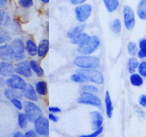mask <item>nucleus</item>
Here are the masks:
<instances>
[{"instance_id":"41","label":"nucleus","mask_w":146,"mask_h":137,"mask_svg":"<svg viewBox=\"0 0 146 137\" xmlns=\"http://www.w3.org/2000/svg\"><path fill=\"white\" fill-rule=\"evenodd\" d=\"M48 111L51 113H60L61 111V108L57 106H51L48 108Z\"/></svg>"},{"instance_id":"1","label":"nucleus","mask_w":146,"mask_h":137,"mask_svg":"<svg viewBox=\"0 0 146 137\" xmlns=\"http://www.w3.org/2000/svg\"><path fill=\"white\" fill-rule=\"evenodd\" d=\"M74 64L82 68H98L101 66L100 59L93 56H78L74 60Z\"/></svg>"},{"instance_id":"26","label":"nucleus","mask_w":146,"mask_h":137,"mask_svg":"<svg viewBox=\"0 0 146 137\" xmlns=\"http://www.w3.org/2000/svg\"><path fill=\"white\" fill-rule=\"evenodd\" d=\"M36 91L41 96H45L47 94V84L44 81H39L36 84Z\"/></svg>"},{"instance_id":"8","label":"nucleus","mask_w":146,"mask_h":137,"mask_svg":"<svg viewBox=\"0 0 146 137\" xmlns=\"http://www.w3.org/2000/svg\"><path fill=\"white\" fill-rule=\"evenodd\" d=\"M35 131L38 135L48 136L49 134V121L46 117L39 116L34 121Z\"/></svg>"},{"instance_id":"47","label":"nucleus","mask_w":146,"mask_h":137,"mask_svg":"<svg viewBox=\"0 0 146 137\" xmlns=\"http://www.w3.org/2000/svg\"><path fill=\"white\" fill-rule=\"evenodd\" d=\"M7 4V0H0V9L4 8Z\"/></svg>"},{"instance_id":"18","label":"nucleus","mask_w":146,"mask_h":137,"mask_svg":"<svg viewBox=\"0 0 146 137\" xmlns=\"http://www.w3.org/2000/svg\"><path fill=\"white\" fill-rule=\"evenodd\" d=\"M105 104H106V111L107 116L111 118L113 116V102L111 101V96H110L109 91H106L105 96Z\"/></svg>"},{"instance_id":"28","label":"nucleus","mask_w":146,"mask_h":137,"mask_svg":"<svg viewBox=\"0 0 146 137\" xmlns=\"http://www.w3.org/2000/svg\"><path fill=\"white\" fill-rule=\"evenodd\" d=\"M71 79L73 81H75L77 83H86L89 81V79L86 76H84L82 74H80V73L73 74L71 76Z\"/></svg>"},{"instance_id":"11","label":"nucleus","mask_w":146,"mask_h":137,"mask_svg":"<svg viewBox=\"0 0 146 137\" xmlns=\"http://www.w3.org/2000/svg\"><path fill=\"white\" fill-rule=\"evenodd\" d=\"M15 72L19 75L27 77V78L31 77L32 76L31 68L30 67L29 64L27 61H21V62L19 63L15 68Z\"/></svg>"},{"instance_id":"7","label":"nucleus","mask_w":146,"mask_h":137,"mask_svg":"<svg viewBox=\"0 0 146 137\" xmlns=\"http://www.w3.org/2000/svg\"><path fill=\"white\" fill-rule=\"evenodd\" d=\"M76 19L79 22H85L90 17L92 11V7L89 4H80L75 8Z\"/></svg>"},{"instance_id":"50","label":"nucleus","mask_w":146,"mask_h":137,"mask_svg":"<svg viewBox=\"0 0 146 137\" xmlns=\"http://www.w3.org/2000/svg\"><path fill=\"white\" fill-rule=\"evenodd\" d=\"M50 0H41V2H43L44 4H48V2H49Z\"/></svg>"},{"instance_id":"14","label":"nucleus","mask_w":146,"mask_h":137,"mask_svg":"<svg viewBox=\"0 0 146 137\" xmlns=\"http://www.w3.org/2000/svg\"><path fill=\"white\" fill-rule=\"evenodd\" d=\"M12 49L10 44H4L0 46V59L3 61H10L13 59Z\"/></svg>"},{"instance_id":"16","label":"nucleus","mask_w":146,"mask_h":137,"mask_svg":"<svg viewBox=\"0 0 146 137\" xmlns=\"http://www.w3.org/2000/svg\"><path fill=\"white\" fill-rule=\"evenodd\" d=\"M48 49H49V41L48 39L41 40L37 47V54L40 58H44L48 53Z\"/></svg>"},{"instance_id":"21","label":"nucleus","mask_w":146,"mask_h":137,"mask_svg":"<svg viewBox=\"0 0 146 137\" xmlns=\"http://www.w3.org/2000/svg\"><path fill=\"white\" fill-rule=\"evenodd\" d=\"M86 27V24H79V25L76 26V27L71 29H70L69 31H68V33H67V37H68V38L69 39L74 38V37H75L76 36L78 35V34L83 32L84 30L85 29Z\"/></svg>"},{"instance_id":"48","label":"nucleus","mask_w":146,"mask_h":137,"mask_svg":"<svg viewBox=\"0 0 146 137\" xmlns=\"http://www.w3.org/2000/svg\"><path fill=\"white\" fill-rule=\"evenodd\" d=\"M22 136H24V135H23L22 133L20 132V131H17V132L14 134V137H22Z\"/></svg>"},{"instance_id":"51","label":"nucleus","mask_w":146,"mask_h":137,"mask_svg":"<svg viewBox=\"0 0 146 137\" xmlns=\"http://www.w3.org/2000/svg\"><path fill=\"white\" fill-rule=\"evenodd\" d=\"M0 99H1V92H0Z\"/></svg>"},{"instance_id":"5","label":"nucleus","mask_w":146,"mask_h":137,"mask_svg":"<svg viewBox=\"0 0 146 137\" xmlns=\"http://www.w3.org/2000/svg\"><path fill=\"white\" fill-rule=\"evenodd\" d=\"M11 49H12L13 53V59L12 60L16 61H21L23 59H24V51H25V46L24 42L21 39H15L11 41L10 44Z\"/></svg>"},{"instance_id":"29","label":"nucleus","mask_w":146,"mask_h":137,"mask_svg":"<svg viewBox=\"0 0 146 137\" xmlns=\"http://www.w3.org/2000/svg\"><path fill=\"white\" fill-rule=\"evenodd\" d=\"M11 40L9 32L5 29L0 28V44L8 42Z\"/></svg>"},{"instance_id":"36","label":"nucleus","mask_w":146,"mask_h":137,"mask_svg":"<svg viewBox=\"0 0 146 137\" xmlns=\"http://www.w3.org/2000/svg\"><path fill=\"white\" fill-rule=\"evenodd\" d=\"M103 129H104V128H103L102 126H101V127H99L98 128L96 129L95 131H94V132H93L92 134H88V135H82V136H81V137H96V136H99L100 134L102 133Z\"/></svg>"},{"instance_id":"27","label":"nucleus","mask_w":146,"mask_h":137,"mask_svg":"<svg viewBox=\"0 0 146 137\" xmlns=\"http://www.w3.org/2000/svg\"><path fill=\"white\" fill-rule=\"evenodd\" d=\"M138 67V61L135 57H131L128 61V69L131 74L135 72V69Z\"/></svg>"},{"instance_id":"37","label":"nucleus","mask_w":146,"mask_h":137,"mask_svg":"<svg viewBox=\"0 0 146 137\" xmlns=\"http://www.w3.org/2000/svg\"><path fill=\"white\" fill-rule=\"evenodd\" d=\"M11 102L12 103L13 105L16 107L17 108H18L19 110H21L23 108L22 103L21 102L19 98H13V99H11Z\"/></svg>"},{"instance_id":"35","label":"nucleus","mask_w":146,"mask_h":137,"mask_svg":"<svg viewBox=\"0 0 146 137\" xmlns=\"http://www.w3.org/2000/svg\"><path fill=\"white\" fill-rule=\"evenodd\" d=\"M138 68L140 75L146 77V61H142L141 64H138Z\"/></svg>"},{"instance_id":"31","label":"nucleus","mask_w":146,"mask_h":137,"mask_svg":"<svg viewBox=\"0 0 146 137\" xmlns=\"http://www.w3.org/2000/svg\"><path fill=\"white\" fill-rule=\"evenodd\" d=\"M111 29H112V31L114 33H115V34H119L121 31V29H122L121 20L118 19H114L112 23V25H111Z\"/></svg>"},{"instance_id":"22","label":"nucleus","mask_w":146,"mask_h":137,"mask_svg":"<svg viewBox=\"0 0 146 137\" xmlns=\"http://www.w3.org/2000/svg\"><path fill=\"white\" fill-rule=\"evenodd\" d=\"M26 49L31 57H34L37 54V46L33 40L28 39L26 41Z\"/></svg>"},{"instance_id":"24","label":"nucleus","mask_w":146,"mask_h":137,"mask_svg":"<svg viewBox=\"0 0 146 137\" xmlns=\"http://www.w3.org/2000/svg\"><path fill=\"white\" fill-rule=\"evenodd\" d=\"M29 64V66L30 67H31V70H33V71H34V73H35L38 76L40 77L44 75V70H43V68H41V66L38 64V63L36 61H35V60H31Z\"/></svg>"},{"instance_id":"49","label":"nucleus","mask_w":146,"mask_h":137,"mask_svg":"<svg viewBox=\"0 0 146 137\" xmlns=\"http://www.w3.org/2000/svg\"><path fill=\"white\" fill-rule=\"evenodd\" d=\"M5 84V81H4V79L1 77H0V86H3Z\"/></svg>"},{"instance_id":"40","label":"nucleus","mask_w":146,"mask_h":137,"mask_svg":"<svg viewBox=\"0 0 146 137\" xmlns=\"http://www.w3.org/2000/svg\"><path fill=\"white\" fill-rule=\"evenodd\" d=\"M139 104L142 106L146 107V95H141L139 98Z\"/></svg>"},{"instance_id":"32","label":"nucleus","mask_w":146,"mask_h":137,"mask_svg":"<svg viewBox=\"0 0 146 137\" xmlns=\"http://www.w3.org/2000/svg\"><path fill=\"white\" fill-rule=\"evenodd\" d=\"M81 92H90V93H97L98 91V88L96 86L94 85H83L81 87Z\"/></svg>"},{"instance_id":"19","label":"nucleus","mask_w":146,"mask_h":137,"mask_svg":"<svg viewBox=\"0 0 146 137\" xmlns=\"http://www.w3.org/2000/svg\"><path fill=\"white\" fill-rule=\"evenodd\" d=\"M4 96L9 99H13V98H21L22 96V94L19 91H17V89L12 88H6L4 91Z\"/></svg>"},{"instance_id":"43","label":"nucleus","mask_w":146,"mask_h":137,"mask_svg":"<svg viewBox=\"0 0 146 137\" xmlns=\"http://www.w3.org/2000/svg\"><path fill=\"white\" fill-rule=\"evenodd\" d=\"M138 56L139 58L143 59L146 57V50L145 49H140V51H138Z\"/></svg>"},{"instance_id":"2","label":"nucleus","mask_w":146,"mask_h":137,"mask_svg":"<svg viewBox=\"0 0 146 137\" xmlns=\"http://www.w3.org/2000/svg\"><path fill=\"white\" fill-rule=\"evenodd\" d=\"M100 46V39L97 36H92L86 44L78 46L77 51L80 54L88 55L92 54Z\"/></svg>"},{"instance_id":"6","label":"nucleus","mask_w":146,"mask_h":137,"mask_svg":"<svg viewBox=\"0 0 146 137\" xmlns=\"http://www.w3.org/2000/svg\"><path fill=\"white\" fill-rule=\"evenodd\" d=\"M78 102L79 104H88L96 107H101L102 106L100 98L98 96L94 94V93L81 92L80 97L78 98Z\"/></svg>"},{"instance_id":"34","label":"nucleus","mask_w":146,"mask_h":137,"mask_svg":"<svg viewBox=\"0 0 146 137\" xmlns=\"http://www.w3.org/2000/svg\"><path fill=\"white\" fill-rule=\"evenodd\" d=\"M19 4L23 8H29L34 5L33 0H18Z\"/></svg>"},{"instance_id":"25","label":"nucleus","mask_w":146,"mask_h":137,"mask_svg":"<svg viewBox=\"0 0 146 137\" xmlns=\"http://www.w3.org/2000/svg\"><path fill=\"white\" fill-rule=\"evenodd\" d=\"M130 81L134 86H141L143 84V79L140 74L133 73L130 76Z\"/></svg>"},{"instance_id":"46","label":"nucleus","mask_w":146,"mask_h":137,"mask_svg":"<svg viewBox=\"0 0 146 137\" xmlns=\"http://www.w3.org/2000/svg\"><path fill=\"white\" fill-rule=\"evenodd\" d=\"M5 11L2 9H0V26L2 24L3 19H4V17L5 16Z\"/></svg>"},{"instance_id":"17","label":"nucleus","mask_w":146,"mask_h":137,"mask_svg":"<svg viewBox=\"0 0 146 137\" xmlns=\"http://www.w3.org/2000/svg\"><path fill=\"white\" fill-rule=\"evenodd\" d=\"M91 38L89 35L86 33L81 32L80 34H78V35L76 36L74 38L71 39V42L74 44H76V45L81 46L83 45V44H86L87 41L89 40V39Z\"/></svg>"},{"instance_id":"42","label":"nucleus","mask_w":146,"mask_h":137,"mask_svg":"<svg viewBox=\"0 0 146 137\" xmlns=\"http://www.w3.org/2000/svg\"><path fill=\"white\" fill-rule=\"evenodd\" d=\"M139 47H140V49H145V50H146V39H141V41H140Z\"/></svg>"},{"instance_id":"38","label":"nucleus","mask_w":146,"mask_h":137,"mask_svg":"<svg viewBox=\"0 0 146 137\" xmlns=\"http://www.w3.org/2000/svg\"><path fill=\"white\" fill-rule=\"evenodd\" d=\"M11 24V18L9 15H7L5 14V16L4 17V19H3L2 24L4 27H8V26L10 25Z\"/></svg>"},{"instance_id":"15","label":"nucleus","mask_w":146,"mask_h":137,"mask_svg":"<svg viewBox=\"0 0 146 137\" xmlns=\"http://www.w3.org/2000/svg\"><path fill=\"white\" fill-rule=\"evenodd\" d=\"M21 91H21L22 92V95L25 98H28V99L31 100L32 101H38V97H37L36 92L34 90L33 86H31L30 84H26L25 87Z\"/></svg>"},{"instance_id":"9","label":"nucleus","mask_w":146,"mask_h":137,"mask_svg":"<svg viewBox=\"0 0 146 137\" xmlns=\"http://www.w3.org/2000/svg\"><path fill=\"white\" fill-rule=\"evenodd\" d=\"M124 24L128 30H132L135 24V14L133 10L129 6H124L123 7Z\"/></svg>"},{"instance_id":"20","label":"nucleus","mask_w":146,"mask_h":137,"mask_svg":"<svg viewBox=\"0 0 146 137\" xmlns=\"http://www.w3.org/2000/svg\"><path fill=\"white\" fill-rule=\"evenodd\" d=\"M137 14L141 19L146 20V0H140L137 8Z\"/></svg>"},{"instance_id":"4","label":"nucleus","mask_w":146,"mask_h":137,"mask_svg":"<svg viewBox=\"0 0 146 137\" xmlns=\"http://www.w3.org/2000/svg\"><path fill=\"white\" fill-rule=\"evenodd\" d=\"M24 108L28 120L31 122H34L37 118L42 115L41 108L32 101H27L24 102Z\"/></svg>"},{"instance_id":"45","label":"nucleus","mask_w":146,"mask_h":137,"mask_svg":"<svg viewBox=\"0 0 146 137\" xmlns=\"http://www.w3.org/2000/svg\"><path fill=\"white\" fill-rule=\"evenodd\" d=\"M70 1L73 5H80L85 2L86 0H70Z\"/></svg>"},{"instance_id":"12","label":"nucleus","mask_w":146,"mask_h":137,"mask_svg":"<svg viewBox=\"0 0 146 137\" xmlns=\"http://www.w3.org/2000/svg\"><path fill=\"white\" fill-rule=\"evenodd\" d=\"M90 117H91V128L93 130L97 129L102 126L104 122V117L99 111H94L91 112Z\"/></svg>"},{"instance_id":"39","label":"nucleus","mask_w":146,"mask_h":137,"mask_svg":"<svg viewBox=\"0 0 146 137\" xmlns=\"http://www.w3.org/2000/svg\"><path fill=\"white\" fill-rule=\"evenodd\" d=\"M38 134L36 132V131H34V130H29L28 131L25 133L24 134V136L25 137H36Z\"/></svg>"},{"instance_id":"3","label":"nucleus","mask_w":146,"mask_h":137,"mask_svg":"<svg viewBox=\"0 0 146 137\" xmlns=\"http://www.w3.org/2000/svg\"><path fill=\"white\" fill-rule=\"evenodd\" d=\"M77 73L84 74L89 79V81L97 84H102L104 82L103 74L96 68H81L76 71Z\"/></svg>"},{"instance_id":"23","label":"nucleus","mask_w":146,"mask_h":137,"mask_svg":"<svg viewBox=\"0 0 146 137\" xmlns=\"http://www.w3.org/2000/svg\"><path fill=\"white\" fill-rule=\"evenodd\" d=\"M104 5L108 12H113L119 6V0H104Z\"/></svg>"},{"instance_id":"13","label":"nucleus","mask_w":146,"mask_h":137,"mask_svg":"<svg viewBox=\"0 0 146 137\" xmlns=\"http://www.w3.org/2000/svg\"><path fill=\"white\" fill-rule=\"evenodd\" d=\"M15 72V68L11 63L7 61L0 62V74L4 77L9 76Z\"/></svg>"},{"instance_id":"44","label":"nucleus","mask_w":146,"mask_h":137,"mask_svg":"<svg viewBox=\"0 0 146 137\" xmlns=\"http://www.w3.org/2000/svg\"><path fill=\"white\" fill-rule=\"evenodd\" d=\"M48 118H49V120H51V121H54V122H57L58 119V117H57L56 116L54 115V113H50V114H48Z\"/></svg>"},{"instance_id":"30","label":"nucleus","mask_w":146,"mask_h":137,"mask_svg":"<svg viewBox=\"0 0 146 137\" xmlns=\"http://www.w3.org/2000/svg\"><path fill=\"white\" fill-rule=\"evenodd\" d=\"M18 123L20 128L24 129L27 128V124H28V118H27L26 114L24 113H20L18 116Z\"/></svg>"},{"instance_id":"33","label":"nucleus","mask_w":146,"mask_h":137,"mask_svg":"<svg viewBox=\"0 0 146 137\" xmlns=\"http://www.w3.org/2000/svg\"><path fill=\"white\" fill-rule=\"evenodd\" d=\"M128 51L130 55L135 56L137 54V51H138L136 44L135 42H133V41H131V42L128 43Z\"/></svg>"},{"instance_id":"10","label":"nucleus","mask_w":146,"mask_h":137,"mask_svg":"<svg viewBox=\"0 0 146 137\" xmlns=\"http://www.w3.org/2000/svg\"><path fill=\"white\" fill-rule=\"evenodd\" d=\"M6 84L10 88H15L17 90H22L25 87L27 83L20 76L13 74L6 81Z\"/></svg>"}]
</instances>
